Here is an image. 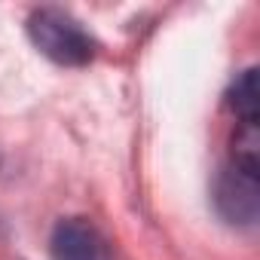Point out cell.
<instances>
[{"label": "cell", "instance_id": "obj_2", "mask_svg": "<svg viewBox=\"0 0 260 260\" xmlns=\"http://www.w3.org/2000/svg\"><path fill=\"white\" fill-rule=\"evenodd\" d=\"M217 208L230 223H254L260 208L257 175L230 162L217 178Z\"/></svg>", "mask_w": 260, "mask_h": 260}, {"label": "cell", "instance_id": "obj_3", "mask_svg": "<svg viewBox=\"0 0 260 260\" xmlns=\"http://www.w3.org/2000/svg\"><path fill=\"white\" fill-rule=\"evenodd\" d=\"M49 254L52 260H110L104 236L86 217L58 220L49 239Z\"/></svg>", "mask_w": 260, "mask_h": 260}, {"label": "cell", "instance_id": "obj_4", "mask_svg": "<svg viewBox=\"0 0 260 260\" xmlns=\"http://www.w3.org/2000/svg\"><path fill=\"white\" fill-rule=\"evenodd\" d=\"M226 104L230 110L239 116V122H251L257 125V116H260V98H257V68H248L230 89L226 95Z\"/></svg>", "mask_w": 260, "mask_h": 260}, {"label": "cell", "instance_id": "obj_1", "mask_svg": "<svg viewBox=\"0 0 260 260\" xmlns=\"http://www.w3.org/2000/svg\"><path fill=\"white\" fill-rule=\"evenodd\" d=\"M28 34H31L34 46L58 64L80 68V64L95 58V40L64 10H55V7L37 10L28 19Z\"/></svg>", "mask_w": 260, "mask_h": 260}]
</instances>
